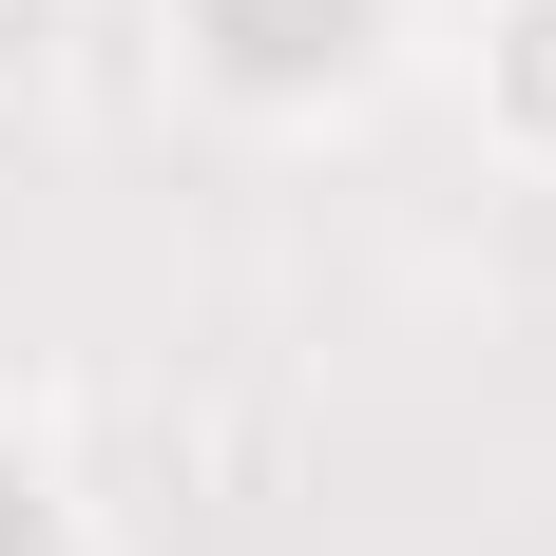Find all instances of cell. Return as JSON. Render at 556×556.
I'll use <instances>...</instances> for the list:
<instances>
[{"label":"cell","mask_w":556,"mask_h":556,"mask_svg":"<svg viewBox=\"0 0 556 556\" xmlns=\"http://www.w3.org/2000/svg\"><path fill=\"white\" fill-rule=\"evenodd\" d=\"M192 39H212L250 97H307V77L365 58V0H192Z\"/></svg>","instance_id":"obj_1"},{"label":"cell","mask_w":556,"mask_h":556,"mask_svg":"<svg viewBox=\"0 0 556 556\" xmlns=\"http://www.w3.org/2000/svg\"><path fill=\"white\" fill-rule=\"evenodd\" d=\"M0 556H58V518H39V480L0 460Z\"/></svg>","instance_id":"obj_2"},{"label":"cell","mask_w":556,"mask_h":556,"mask_svg":"<svg viewBox=\"0 0 556 556\" xmlns=\"http://www.w3.org/2000/svg\"><path fill=\"white\" fill-rule=\"evenodd\" d=\"M518 97H538V115H556V20H518Z\"/></svg>","instance_id":"obj_3"}]
</instances>
